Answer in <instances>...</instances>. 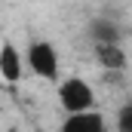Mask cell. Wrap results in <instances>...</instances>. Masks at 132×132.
Masks as SVG:
<instances>
[{"mask_svg":"<svg viewBox=\"0 0 132 132\" xmlns=\"http://www.w3.org/2000/svg\"><path fill=\"white\" fill-rule=\"evenodd\" d=\"M89 34H92V43H123V28L104 15L89 25Z\"/></svg>","mask_w":132,"mask_h":132,"instance_id":"8992f818","label":"cell"},{"mask_svg":"<svg viewBox=\"0 0 132 132\" xmlns=\"http://www.w3.org/2000/svg\"><path fill=\"white\" fill-rule=\"evenodd\" d=\"M117 129H120V132H132V104H123V108H120Z\"/></svg>","mask_w":132,"mask_h":132,"instance_id":"52a82bcc","label":"cell"},{"mask_svg":"<svg viewBox=\"0 0 132 132\" xmlns=\"http://www.w3.org/2000/svg\"><path fill=\"white\" fill-rule=\"evenodd\" d=\"M0 77L6 83H19L25 77V55L19 52L15 43H3L0 46Z\"/></svg>","mask_w":132,"mask_h":132,"instance_id":"5b68a950","label":"cell"},{"mask_svg":"<svg viewBox=\"0 0 132 132\" xmlns=\"http://www.w3.org/2000/svg\"><path fill=\"white\" fill-rule=\"evenodd\" d=\"M95 59L108 74H123L129 68V55L123 43H95Z\"/></svg>","mask_w":132,"mask_h":132,"instance_id":"277c9868","label":"cell"},{"mask_svg":"<svg viewBox=\"0 0 132 132\" xmlns=\"http://www.w3.org/2000/svg\"><path fill=\"white\" fill-rule=\"evenodd\" d=\"M108 120L104 114L95 108H86V111H71L62 120V132H104Z\"/></svg>","mask_w":132,"mask_h":132,"instance_id":"3957f363","label":"cell"},{"mask_svg":"<svg viewBox=\"0 0 132 132\" xmlns=\"http://www.w3.org/2000/svg\"><path fill=\"white\" fill-rule=\"evenodd\" d=\"M25 68L31 71L34 77L55 83V80H59V74H62L59 49H55L49 40H31V43H28V49H25Z\"/></svg>","mask_w":132,"mask_h":132,"instance_id":"6da1fadb","label":"cell"},{"mask_svg":"<svg viewBox=\"0 0 132 132\" xmlns=\"http://www.w3.org/2000/svg\"><path fill=\"white\" fill-rule=\"evenodd\" d=\"M59 104L65 114L95 108V89L83 77H65V80H59Z\"/></svg>","mask_w":132,"mask_h":132,"instance_id":"7a4b0ae2","label":"cell"}]
</instances>
